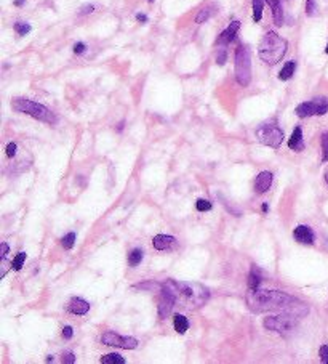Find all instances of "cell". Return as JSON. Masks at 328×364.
Instances as JSON below:
<instances>
[{
  "mask_svg": "<svg viewBox=\"0 0 328 364\" xmlns=\"http://www.w3.org/2000/svg\"><path fill=\"white\" fill-rule=\"evenodd\" d=\"M247 305L253 313H267V311H279V313H290L298 318H303L309 313V308L298 299L288 296L280 290L269 289H250L247 294Z\"/></svg>",
  "mask_w": 328,
  "mask_h": 364,
  "instance_id": "obj_1",
  "label": "cell"
},
{
  "mask_svg": "<svg viewBox=\"0 0 328 364\" xmlns=\"http://www.w3.org/2000/svg\"><path fill=\"white\" fill-rule=\"evenodd\" d=\"M288 43L283 37H280L277 32L269 31L266 32V36L263 37L260 48H258V55L263 59L266 64H277L279 61H282V58L287 53Z\"/></svg>",
  "mask_w": 328,
  "mask_h": 364,
  "instance_id": "obj_2",
  "label": "cell"
},
{
  "mask_svg": "<svg viewBox=\"0 0 328 364\" xmlns=\"http://www.w3.org/2000/svg\"><path fill=\"white\" fill-rule=\"evenodd\" d=\"M12 108L15 111L23 112V114H28L34 119L40 120V122H45V124L56 122V116L47 106L32 101V100H28V98H15L12 101Z\"/></svg>",
  "mask_w": 328,
  "mask_h": 364,
  "instance_id": "obj_3",
  "label": "cell"
},
{
  "mask_svg": "<svg viewBox=\"0 0 328 364\" xmlns=\"http://www.w3.org/2000/svg\"><path fill=\"white\" fill-rule=\"evenodd\" d=\"M236 79L242 87H248L252 82V56L247 45H239L236 50Z\"/></svg>",
  "mask_w": 328,
  "mask_h": 364,
  "instance_id": "obj_4",
  "label": "cell"
},
{
  "mask_svg": "<svg viewBox=\"0 0 328 364\" xmlns=\"http://www.w3.org/2000/svg\"><path fill=\"white\" fill-rule=\"evenodd\" d=\"M298 323H299L298 316L290 315V313H282V315H277V316L264 318L263 324H264L266 329H269V331L287 335V334H291V332L296 331Z\"/></svg>",
  "mask_w": 328,
  "mask_h": 364,
  "instance_id": "obj_5",
  "label": "cell"
},
{
  "mask_svg": "<svg viewBox=\"0 0 328 364\" xmlns=\"http://www.w3.org/2000/svg\"><path fill=\"white\" fill-rule=\"evenodd\" d=\"M175 285V289L178 290V296L181 294V296H184L187 297L189 300H191L195 307H200L202 303L208 299L210 296V292L208 289L205 287V285L202 284H197V282H184V281H171Z\"/></svg>",
  "mask_w": 328,
  "mask_h": 364,
  "instance_id": "obj_6",
  "label": "cell"
},
{
  "mask_svg": "<svg viewBox=\"0 0 328 364\" xmlns=\"http://www.w3.org/2000/svg\"><path fill=\"white\" fill-rule=\"evenodd\" d=\"M255 135L258 138V141L266 146H271V148H280V144L283 141V132L275 122H266L260 125L256 128Z\"/></svg>",
  "mask_w": 328,
  "mask_h": 364,
  "instance_id": "obj_7",
  "label": "cell"
},
{
  "mask_svg": "<svg viewBox=\"0 0 328 364\" xmlns=\"http://www.w3.org/2000/svg\"><path fill=\"white\" fill-rule=\"evenodd\" d=\"M296 116L304 119V117H312V116H323L328 112V100L326 98H315L312 101H304L296 106L295 109Z\"/></svg>",
  "mask_w": 328,
  "mask_h": 364,
  "instance_id": "obj_8",
  "label": "cell"
},
{
  "mask_svg": "<svg viewBox=\"0 0 328 364\" xmlns=\"http://www.w3.org/2000/svg\"><path fill=\"white\" fill-rule=\"evenodd\" d=\"M101 342L107 346H116V348H124V350H135L138 346V340L135 337H122L112 331L102 334Z\"/></svg>",
  "mask_w": 328,
  "mask_h": 364,
  "instance_id": "obj_9",
  "label": "cell"
},
{
  "mask_svg": "<svg viewBox=\"0 0 328 364\" xmlns=\"http://www.w3.org/2000/svg\"><path fill=\"white\" fill-rule=\"evenodd\" d=\"M293 238H295V241H298L299 244H309V246L314 244V241H315L314 231L309 227H306V225H299V227H296L295 231H293Z\"/></svg>",
  "mask_w": 328,
  "mask_h": 364,
  "instance_id": "obj_10",
  "label": "cell"
},
{
  "mask_svg": "<svg viewBox=\"0 0 328 364\" xmlns=\"http://www.w3.org/2000/svg\"><path fill=\"white\" fill-rule=\"evenodd\" d=\"M272 173L271 172H267V170H264V172H261L260 175L256 177V181H255V191L256 193H260V194H263V193H266V191H269V188H271V185H272Z\"/></svg>",
  "mask_w": 328,
  "mask_h": 364,
  "instance_id": "obj_11",
  "label": "cell"
},
{
  "mask_svg": "<svg viewBox=\"0 0 328 364\" xmlns=\"http://www.w3.org/2000/svg\"><path fill=\"white\" fill-rule=\"evenodd\" d=\"M239 29H240V21H232L228 28L220 34V37H218L220 45H228V43H231L236 39V34Z\"/></svg>",
  "mask_w": 328,
  "mask_h": 364,
  "instance_id": "obj_12",
  "label": "cell"
},
{
  "mask_svg": "<svg viewBox=\"0 0 328 364\" xmlns=\"http://www.w3.org/2000/svg\"><path fill=\"white\" fill-rule=\"evenodd\" d=\"M69 311H71L72 315H79V316L87 315L90 311V303L80 297H74L69 302Z\"/></svg>",
  "mask_w": 328,
  "mask_h": 364,
  "instance_id": "obj_13",
  "label": "cell"
},
{
  "mask_svg": "<svg viewBox=\"0 0 328 364\" xmlns=\"http://www.w3.org/2000/svg\"><path fill=\"white\" fill-rule=\"evenodd\" d=\"M288 148L293 150V151H304V140H303V130H301V127H295V130H293V133L290 136V140H288Z\"/></svg>",
  "mask_w": 328,
  "mask_h": 364,
  "instance_id": "obj_14",
  "label": "cell"
},
{
  "mask_svg": "<svg viewBox=\"0 0 328 364\" xmlns=\"http://www.w3.org/2000/svg\"><path fill=\"white\" fill-rule=\"evenodd\" d=\"M269 7L272 8V18L277 26L283 24V8H282V0H266Z\"/></svg>",
  "mask_w": 328,
  "mask_h": 364,
  "instance_id": "obj_15",
  "label": "cell"
},
{
  "mask_svg": "<svg viewBox=\"0 0 328 364\" xmlns=\"http://www.w3.org/2000/svg\"><path fill=\"white\" fill-rule=\"evenodd\" d=\"M154 247L157 250H167L171 246L175 244V238L173 236H167V235H157L152 241Z\"/></svg>",
  "mask_w": 328,
  "mask_h": 364,
  "instance_id": "obj_16",
  "label": "cell"
},
{
  "mask_svg": "<svg viewBox=\"0 0 328 364\" xmlns=\"http://www.w3.org/2000/svg\"><path fill=\"white\" fill-rule=\"evenodd\" d=\"M296 71V61H288V63H285L283 67H282V71L279 72V79L280 81H290L293 74H295Z\"/></svg>",
  "mask_w": 328,
  "mask_h": 364,
  "instance_id": "obj_17",
  "label": "cell"
},
{
  "mask_svg": "<svg viewBox=\"0 0 328 364\" xmlns=\"http://www.w3.org/2000/svg\"><path fill=\"white\" fill-rule=\"evenodd\" d=\"M173 326H175V331H176L178 334H186L187 329H189V321H187L186 316L176 315L175 319H173Z\"/></svg>",
  "mask_w": 328,
  "mask_h": 364,
  "instance_id": "obj_18",
  "label": "cell"
},
{
  "mask_svg": "<svg viewBox=\"0 0 328 364\" xmlns=\"http://www.w3.org/2000/svg\"><path fill=\"white\" fill-rule=\"evenodd\" d=\"M261 284V274H260V270H258L256 266L252 268V271H250V276H248V287L250 289H258Z\"/></svg>",
  "mask_w": 328,
  "mask_h": 364,
  "instance_id": "obj_19",
  "label": "cell"
},
{
  "mask_svg": "<svg viewBox=\"0 0 328 364\" xmlns=\"http://www.w3.org/2000/svg\"><path fill=\"white\" fill-rule=\"evenodd\" d=\"M143 257H144V252L141 249H133L132 252L128 254V263L132 266H138L143 262Z\"/></svg>",
  "mask_w": 328,
  "mask_h": 364,
  "instance_id": "obj_20",
  "label": "cell"
},
{
  "mask_svg": "<svg viewBox=\"0 0 328 364\" xmlns=\"http://www.w3.org/2000/svg\"><path fill=\"white\" fill-rule=\"evenodd\" d=\"M263 10H264V0H253V21L255 23L261 21Z\"/></svg>",
  "mask_w": 328,
  "mask_h": 364,
  "instance_id": "obj_21",
  "label": "cell"
},
{
  "mask_svg": "<svg viewBox=\"0 0 328 364\" xmlns=\"http://www.w3.org/2000/svg\"><path fill=\"white\" fill-rule=\"evenodd\" d=\"M211 15H213V7H206V8H202L200 12H198V15L195 16V23L197 24H202L205 21H208L211 18Z\"/></svg>",
  "mask_w": 328,
  "mask_h": 364,
  "instance_id": "obj_22",
  "label": "cell"
},
{
  "mask_svg": "<svg viewBox=\"0 0 328 364\" xmlns=\"http://www.w3.org/2000/svg\"><path fill=\"white\" fill-rule=\"evenodd\" d=\"M101 362L102 364H125V359L120 356L119 353H111V354H106V356H102Z\"/></svg>",
  "mask_w": 328,
  "mask_h": 364,
  "instance_id": "obj_23",
  "label": "cell"
},
{
  "mask_svg": "<svg viewBox=\"0 0 328 364\" xmlns=\"http://www.w3.org/2000/svg\"><path fill=\"white\" fill-rule=\"evenodd\" d=\"M24 262H26V252H20L18 255L13 258V262H12L13 270H15V271H20L21 268H23V265H24Z\"/></svg>",
  "mask_w": 328,
  "mask_h": 364,
  "instance_id": "obj_24",
  "label": "cell"
},
{
  "mask_svg": "<svg viewBox=\"0 0 328 364\" xmlns=\"http://www.w3.org/2000/svg\"><path fill=\"white\" fill-rule=\"evenodd\" d=\"M15 31H16V34H18V36H26V34H29L31 32V24H28V23H16L15 26Z\"/></svg>",
  "mask_w": 328,
  "mask_h": 364,
  "instance_id": "obj_25",
  "label": "cell"
},
{
  "mask_svg": "<svg viewBox=\"0 0 328 364\" xmlns=\"http://www.w3.org/2000/svg\"><path fill=\"white\" fill-rule=\"evenodd\" d=\"M74 242H75V233H69V235H66L61 241V244L66 250L69 249H72L74 247Z\"/></svg>",
  "mask_w": 328,
  "mask_h": 364,
  "instance_id": "obj_26",
  "label": "cell"
},
{
  "mask_svg": "<svg viewBox=\"0 0 328 364\" xmlns=\"http://www.w3.org/2000/svg\"><path fill=\"white\" fill-rule=\"evenodd\" d=\"M195 209L198 212H208V210H211V202L206 201V199H198L195 202Z\"/></svg>",
  "mask_w": 328,
  "mask_h": 364,
  "instance_id": "obj_27",
  "label": "cell"
},
{
  "mask_svg": "<svg viewBox=\"0 0 328 364\" xmlns=\"http://www.w3.org/2000/svg\"><path fill=\"white\" fill-rule=\"evenodd\" d=\"M136 289H149V290H162L163 284H159V282H143V284H136L135 285Z\"/></svg>",
  "mask_w": 328,
  "mask_h": 364,
  "instance_id": "obj_28",
  "label": "cell"
},
{
  "mask_svg": "<svg viewBox=\"0 0 328 364\" xmlns=\"http://www.w3.org/2000/svg\"><path fill=\"white\" fill-rule=\"evenodd\" d=\"M226 59H228V51L224 47H221L218 50V53H216V64L218 66H224L226 64Z\"/></svg>",
  "mask_w": 328,
  "mask_h": 364,
  "instance_id": "obj_29",
  "label": "cell"
},
{
  "mask_svg": "<svg viewBox=\"0 0 328 364\" xmlns=\"http://www.w3.org/2000/svg\"><path fill=\"white\" fill-rule=\"evenodd\" d=\"M322 153H323L322 161L326 162V161H328V132H325V133L322 135Z\"/></svg>",
  "mask_w": 328,
  "mask_h": 364,
  "instance_id": "obj_30",
  "label": "cell"
},
{
  "mask_svg": "<svg viewBox=\"0 0 328 364\" xmlns=\"http://www.w3.org/2000/svg\"><path fill=\"white\" fill-rule=\"evenodd\" d=\"M306 15H307V16H315V15H317V4H315V0H307V2H306Z\"/></svg>",
  "mask_w": 328,
  "mask_h": 364,
  "instance_id": "obj_31",
  "label": "cell"
},
{
  "mask_svg": "<svg viewBox=\"0 0 328 364\" xmlns=\"http://www.w3.org/2000/svg\"><path fill=\"white\" fill-rule=\"evenodd\" d=\"M16 151H18V146H16V143H8L7 144V156H8V158H15Z\"/></svg>",
  "mask_w": 328,
  "mask_h": 364,
  "instance_id": "obj_32",
  "label": "cell"
},
{
  "mask_svg": "<svg viewBox=\"0 0 328 364\" xmlns=\"http://www.w3.org/2000/svg\"><path fill=\"white\" fill-rule=\"evenodd\" d=\"M85 50H87V45H85L83 42H77L75 45H74V53H75V55H82Z\"/></svg>",
  "mask_w": 328,
  "mask_h": 364,
  "instance_id": "obj_33",
  "label": "cell"
},
{
  "mask_svg": "<svg viewBox=\"0 0 328 364\" xmlns=\"http://www.w3.org/2000/svg\"><path fill=\"white\" fill-rule=\"evenodd\" d=\"M63 362L66 364H74L75 362V354L72 351H67L64 353V356H63Z\"/></svg>",
  "mask_w": 328,
  "mask_h": 364,
  "instance_id": "obj_34",
  "label": "cell"
},
{
  "mask_svg": "<svg viewBox=\"0 0 328 364\" xmlns=\"http://www.w3.org/2000/svg\"><path fill=\"white\" fill-rule=\"evenodd\" d=\"M320 359L325 362V364H328V345H323V346H320Z\"/></svg>",
  "mask_w": 328,
  "mask_h": 364,
  "instance_id": "obj_35",
  "label": "cell"
},
{
  "mask_svg": "<svg viewBox=\"0 0 328 364\" xmlns=\"http://www.w3.org/2000/svg\"><path fill=\"white\" fill-rule=\"evenodd\" d=\"M72 335H74V329L71 327V326H66L64 329H63V337L66 340H69V339H72Z\"/></svg>",
  "mask_w": 328,
  "mask_h": 364,
  "instance_id": "obj_36",
  "label": "cell"
},
{
  "mask_svg": "<svg viewBox=\"0 0 328 364\" xmlns=\"http://www.w3.org/2000/svg\"><path fill=\"white\" fill-rule=\"evenodd\" d=\"M93 10H94V7L93 5H85V7H82L80 8V15H88V13H93Z\"/></svg>",
  "mask_w": 328,
  "mask_h": 364,
  "instance_id": "obj_37",
  "label": "cell"
},
{
  "mask_svg": "<svg viewBox=\"0 0 328 364\" xmlns=\"http://www.w3.org/2000/svg\"><path fill=\"white\" fill-rule=\"evenodd\" d=\"M7 254H8V244L7 242H2V246H0V257H2V260L7 257Z\"/></svg>",
  "mask_w": 328,
  "mask_h": 364,
  "instance_id": "obj_38",
  "label": "cell"
},
{
  "mask_svg": "<svg viewBox=\"0 0 328 364\" xmlns=\"http://www.w3.org/2000/svg\"><path fill=\"white\" fill-rule=\"evenodd\" d=\"M136 20L140 21V23H148V21H149V18H148V16H146L144 13H136Z\"/></svg>",
  "mask_w": 328,
  "mask_h": 364,
  "instance_id": "obj_39",
  "label": "cell"
},
{
  "mask_svg": "<svg viewBox=\"0 0 328 364\" xmlns=\"http://www.w3.org/2000/svg\"><path fill=\"white\" fill-rule=\"evenodd\" d=\"M26 4V0H15V5L16 7H23Z\"/></svg>",
  "mask_w": 328,
  "mask_h": 364,
  "instance_id": "obj_40",
  "label": "cell"
},
{
  "mask_svg": "<svg viewBox=\"0 0 328 364\" xmlns=\"http://www.w3.org/2000/svg\"><path fill=\"white\" fill-rule=\"evenodd\" d=\"M261 209H263V212H267V209H269V205H267V204H263Z\"/></svg>",
  "mask_w": 328,
  "mask_h": 364,
  "instance_id": "obj_41",
  "label": "cell"
},
{
  "mask_svg": "<svg viewBox=\"0 0 328 364\" xmlns=\"http://www.w3.org/2000/svg\"><path fill=\"white\" fill-rule=\"evenodd\" d=\"M325 181H326V185H328V172L325 173Z\"/></svg>",
  "mask_w": 328,
  "mask_h": 364,
  "instance_id": "obj_42",
  "label": "cell"
},
{
  "mask_svg": "<svg viewBox=\"0 0 328 364\" xmlns=\"http://www.w3.org/2000/svg\"><path fill=\"white\" fill-rule=\"evenodd\" d=\"M325 53H328V45H326V48H325Z\"/></svg>",
  "mask_w": 328,
  "mask_h": 364,
  "instance_id": "obj_43",
  "label": "cell"
},
{
  "mask_svg": "<svg viewBox=\"0 0 328 364\" xmlns=\"http://www.w3.org/2000/svg\"><path fill=\"white\" fill-rule=\"evenodd\" d=\"M148 2H149V4H152V2H154V0H148Z\"/></svg>",
  "mask_w": 328,
  "mask_h": 364,
  "instance_id": "obj_44",
  "label": "cell"
}]
</instances>
